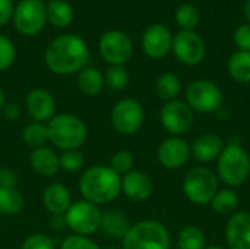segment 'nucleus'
<instances>
[{
    "mask_svg": "<svg viewBox=\"0 0 250 249\" xmlns=\"http://www.w3.org/2000/svg\"><path fill=\"white\" fill-rule=\"evenodd\" d=\"M89 60L86 43L78 35H60L45 50V65L57 75H70L85 68Z\"/></svg>",
    "mask_w": 250,
    "mask_h": 249,
    "instance_id": "f257e3e1",
    "label": "nucleus"
},
{
    "mask_svg": "<svg viewBox=\"0 0 250 249\" xmlns=\"http://www.w3.org/2000/svg\"><path fill=\"white\" fill-rule=\"evenodd\" d=\"M79 191L85 201L95 205L114 201L122 192V178L108 166H92L79 179Z\"/></svg>",
    "mask_w": 250,
    "mask_h": 249,
    "instance_id": "f03ea898",
    "label": "nucleus"
},
{
    "mask_svg": "<svg viewBox=\"0 0 250 249\" xmlns=\"http://www.w3.org/2000/svg\"><path fill=\"white\" fill-rule=\"evenodd\" d=\"M48 141L63 151L79 150L88 136V128L85 122L70 113L56 114L48 123Z\"/></svg>",
    "mask_w": 250,
    "mask_h": 249,
    "instance_id": "7ed1b4c3",
    "label": "nucleus"
},
{
    "mask_svg": "<svg viewBox=\"0 0 250 249\" xmlns=\"http://www.w3.org/2000/svg\"><path fill=\"white\" fill-rule=\"evenodd\" d=\"M167 227L157 220H142L132 225L123 238V249H170Z\"/></svg>",
    "mask_w": 250,
    "mask_h": 249,
    "instance_id": "20e7f679",
    "label": "nucleus"
},
{
    "mask_svg": "<svg viewBox=\"0 0 250 249\" xmlns=\"http://www.w3.org/2000/svg\"><path fill=\"white\" fill-rule=\"evenodd\" d=\"M218 178L231 186L243 185L250 176L249 153L239 144H229L218 157Z\"/></svg>",
    "mask_w": 250,
    "mask_h": 249,
    "instance_id": "39448f33",
    "label": "nucleus"
},
{
    "mask_svg": "<svg viewBox=\"0 0 250 249\" xmlns=\"http://www.w3.org/2000/svg\"><path fill=\"white\" fill-rule=\"evenodd\" d=\"M218 191V178L208 167H193L183 179V192L196 205L211 204Z\"/></svg>",
    "mask_w": 250,
    "mask_h": 249,
    "instance_id": "423d86ee",
    "label": "nucleus"
},
{
    "mask_svg": "<svg viewBox=\"0 0 250 249\" xmlns=\"http://www.w3.org/2000/svg\"><path fill=\"white\" fill-rule=\"evenodd\" d=\"M101 216L98 205L81 200L70 204L69 210L64 213V225L79 236H89L100 230L101 226Z\"/></svg>",
    "mask_w": 250,
    "mask_h": 249,
    "instance_id": "0eeeda50",
    "label": "nucleus"
},
{
    "mask_svg": "<svg viewBox=\"0 0 250 249\" xmlns=\"http://www.w3.org/2000/svg\"><path fill=\"white\" fill-rule=\"evenodd\" d=\"M188 106L198 113H214L223 104V92L217 84L207 79L192 82L186 90Z\"/></svg>",
    "mask_w": 250,
    "mask_h": 249,
    "instance_id": "6e6552de",
    "label": "nucleus"
},
{
    "mask_svg": "<svg viewBox=\"0 0 250 249\" xmlns=\"http://www.w3.org/2000/svg\"><path fill=\"white\" fill-rule=\"evenodd\" d=\"M111 125L122 135H133L144 125V107L135 98H123L113 106Z\"/></svg>",
    "mask_w": 250,
    "mask_h": 249,
    "instance_id": "1a4fd4ad",
    "label": "nucleus"
},
{
    "mask_svg": "<svg viewBox=\"0 0 250 249\" xmlns=\"http://www.w3.org/2000/svg\"><path fill=\"white\" fill-rule=\"evenodd\" d=\"M160 120L163 128L168 134L174 136H180L192 129L195 123V116H193V110L188 106L186 101L173 100L161 107Z\"/></svg>",
    "mask_w": 250,
    "mask_h": 249,
    "instance_id": "9d476101",
    "label": "nucleus"
},
{
    "mask_svg": "<svg viewBox=\"0 0 250 249\" xmlns=\"http://www.w3.org/2000/svg\"><path fill=\"white\" fill-rule=\"evenodd\" d=\"M47 19V9L41 0H22L15 7L13 21L19 32L25 35L38 34Z\"/></svg>",
    "mask_w": 250,
    "mask_h": 249,
    "instance_id": "9b49d317",
    "label": "nucleus"
},
{
    "mask_svg": "<svg viewBox=\"0 0 250 249\" xmlns=\"http://www.w3.org/2000/svg\"><path fill=\"white\" fill-rule=\"evenodd\" d=\"M173 51L179 62L195 66L199 65L207 54V47L204 40L193 31H180L173 38Z\"/></svg>",
    "mask_w": 250,
    "mask_h": 249,
    "instance_id": "f8f14e48",
    "label": "nucleus"
},
{
    "mask_svg": "<svg viewBox=\"0 0 250 249\" xmlns=\"http://www.w3.org/2000/svg\"><path fill=\"white\" fill-rule=\"evenodd\" d=\"M133 51L132 40L122 31L113 29L105 32L100 40V53L103 59L113 66H122L126 63Z\"/></svg>",
    "mask_w": 250,
    "mask_h": 249,
    "instance_id": "ddd939ff",
    "label": "nucleus"
},
{
    "mask_svg": "<svg viewBox=\"0 0 250 249\" xmlns=\"http://www.w3.org/2000/svg\"><path fill=\"white\" fill-rule=\"evenodd\" d=\"M157 158L163 167L177 170L189 161L190 145L180 136H170L158 147Z\"/></svg>",
    "mask_w": 250,
    "mask_h": 249,
    "instance_id": "4468645a",
    "label": "nucleus"
},
{
    "mask_svg": "<svg viewBox=\"0 0 250 249\" xmlns=\"http://www.w3.org/2000/svg\"><path fill=\"white\" fill-rule=\"evenodd\" d=\"M173 47V37L166 25L155 23L145 29L142 35V48L151 59L166 57Z\"/></svg>",
    "mask_w": 250,
    "mask_h": 249,
    "instance_id": "2eb2a0df",
    "label": "nucleus"
},
{
    "mask_svg": "<svg viewBox=\"0 0 250 249\" xmlns=\"http://www.w3.org/2000/svg\"><path fill=\"white\" fill-rule=\"evenodd\" d=\"M26 110L34 122L48 123L56 114V101L50 91L35 88L26 95Z\"/></svg>",
    "mask_w": 250,
    "mask_h": 249,
    "instance_id": "dca6fc26",
    "label": "nucleus"
},
{
    "mask_svg": "<svg viewBox=\"0 0 250 249\" xmlns=\"http://www.w3.org/2000/svg\"><path fill=\"white\" fill-rule=\"evenodd\" d=\"M229 249H250V214L240 211L231 214L226 226Z\"/></svg>",
    "mask_w": 250,
    "mask_h": 249,
    "instance_id": "f3484780",
    "label": "nucleus"
},
{
    "mask_svg": "<svg viewBox=\"0 0 250 249\" xmlns=\"http://www.w3.org/2000/svg\"><path fill=\"white\" fill-rule=\"evenodd\" d=\"M122 192L133 203H144L152 195L154 185L148 175L132 170L122 178Z\"/></svg>",
    "mask_w": 250,
    "mask_h": 249,
    "instance_id": "a211bd4d",
    "label": "nucleus"
},
{
    "mask_svg": "<svg viewBox=\"0 0 250 249\" xmlns=\"http://www.w3.org/2000/svg\"><path fill=\"white\" fill-rule=\"evenodd\" d=\"M223 150L224 141L221 136L215 134H202L193 141L190 147V156L199 163H211L218 160Z\"/></svg>",
    "mask_w": 250,
    "mask_h": 249,
    "instance_id": "6ab92c4d",
    "label": "nucleus"
},
{
    "mask_svg": "<svg viewBox=\"0 0 250 249\" xmlns=\"http://www.w3.org/2000/svg\"><path fill=\"white\" fill-rule=\"evenodd\" d=\"M72 204V195L69 189L62 183H51L42 192L44 208L54 216H64Z\"/></svg>",
    "mask_w": 250,
    "mask_h": 249,
    "instance_id": "aec40b11",
    "label": "nucleus"
},
{
    "mask_svg": "<svg viewBox=\"0 0 250 249\" xmlns=\"http://www.w3.org/2000/svg\"><path fill=\"white\" fill-rule=\"evenodd\" d=\"M29 164L32 170L41 176H54L60 170L59 156L48 147L32 150L29 156Z\"/></svg>",
    "mask_w": 250,
    "mask_h": 249,
    "instance_id": "412c9836",
    "label": "nucleus"
},
{
    "mask_svg": "<svg viewBox=\"0 0 250 249\" xmlns=\"http://www.w3.org/2000/svg\"><path fill=\"white\" fill-rule=\"evenodd\" d=\"M127 216L120 210H108L101 216L100 230L111 239H123L130 229Z\"/></svg>",
    "mask_w": 250,
    "mask_h": 249,
    "instance_id": "4be33fe9",
    "label": "nucleus"
},
{
    "mask_svg": "<svg viewBox=\"0 0 250 249\" xmlns=\"http://www.w3.org/2000/svg\"><path fill=\"white\" fill-rule=\"evenodd\" d=\"M104 75L97 68H83L78 73V88L88 97H95L104 90Z\"/></svg>",
    "mask_w": 250,
    "mask_h": 249,
    "instance_id": "5701e85b",
    "label": "nucleus"
},
{
    "mask_svg": "<svg viewBox=\"0 0 250 249\" xmlns=\"http://www.w3.org/2000/svg\"><path fill=\"white\" fill-rule=\"evenodd\" d=\"M227 69L234 81L243 84L250 82V51L239 50L233 53L229 59Z\"/></svg>",
    "mask_w": 250,
    "mask_h": 249,
    "instance_id": "b1692460",
    "label": "nucleus"
},
{
    "mask_svg": "<svg viewBox=\"0 0 250 249\" xmlns=\"http://www.w3.org/2000/svg\"><path fill=\"white\" fill-rule=\"evenodd\" d=\"M180 91H182V82H180V78L176 73L167 72V73H163L157 79L155 92L161 100H164L167 103L173 101V100L177 98Z\"/></svg>",
    "mask_w": 250,
    "mask_h": 249,
    "instance_id": "393cba45",
    "label": "nucleus"
},
{
    "mask_svg": "<svg viewBox=\"0 0 250 249\" xmlns=\"http://www.w3.org/2000/svg\"><path fill=\"white\" fill-rule=\"evenodd\" d=\"M45 9L48 21L56 26H66L73 19L72 6L64 0H50Z\"/></svg>",
    "mask_w": 250,
    "mask_h": 249,
    "instance_id": "a878e982",
    "label": "nucleus"
},
{
    "mask_svg": "<svg viewBox=\"0 0 250 249\" xmlns=\"http://www.w3.org/2000/svg\"><path fill=\"white\" fill-rule=\"evenodd\" d=\"M179 249H204L207 247V235L198 226H186L177 238Z\"/></svg>",
    "mask_w": 250,
    "mask_h": 249,
    "instance_id": "bb28decb",
    "label": "nucleus"
},
{
    "mask_svg": "<svg viewBox=\"0 0 250 249\" xmlns=\"http://www.w3.org/2000/svg\"><path fill=\"white\" fill-rule=\"evenodd\" d=\"M23 195L16 188H0V213L15 216L23 208Z\"/></svg>",
    "mask_w": 250,
    "mask_h": 249,
    "instance_id": "cd10ccee",
    "label": "nucleus"
},
{
    "mask_svg": "<svg viewBox=\"0 0 250 249\" xmlns=\"http://www.w3.org/2000/svg\"><path fill=\"white\" fill-rule=\"evenodd\" d=\"M211 208L217 214H231L239 207V195L233 189H220L211 201Z\"/></svg>",
    "mask_w": 250,
    "mask_h": 249,
    "instance_id": "c85d7f7f",
    "label": "nucleus"
},
{
    "mask_svg": "<svg viewBox=\"0 0 250 249\" xmlns=\"http://www.w3.org/2000/svg\"><path fill=\"white\" fill-rule=\"evenodd\" d=\"M23 142L31 148H41L45 147V142L48 141V129L45 123L41 122H32L29 123L23 132H22Z\"/></svg>",
    "mask_w": 250,
    "mask_h": 249,
    "instance_id": "c756f323",
    "label": "nucleus"
},
{
    "mask_svg": "<svg viewBox=\"0 0 250 249\" xmlns=\"http://www.w3.org/2000/svg\"><path fill=\"white\" fill-rule=\"evenodd\" d=\"M199 10L189 3L182 4L176 12V22L183 31H193V28H196V25L199 23Z\"/></svg>",
    "mask_w": 250,
    "mask_h": 249,
    "instance_id": "7c9ffc66",
    "label": "nucleus"
},
{
    "mask_svg": "<svg viewBox=\"0 0 250 249\" xmlns=\"http://www.w3.org/2000/svg\"><path fill=\"white\" fill-rule=\"evenodd\" d=\"M105 85L113 91H122L129 82V73L123 66H110L104 76Z\"/></svg>",
    "mask_w": 250,
    "mask_h": 249,
    "instance_id": "2f4dec72",
    "label": "nucleus"
},
{
    "mask_svg": "<svg viewBox=\"0 0 250 249\" xmlns=\"http://www.w3.org/2000/svg\"><path fill=\"white\" fill-rule=\"evenodd\" d=\"M133 163H135V158H133V154L127 150H122V151H117L113 154L111 160H110V169L114 170L119 176L120 175H126L129 172H132V167H133Z\"/></svg>",
    "mask_w": 250,
    "mask_h": 249,
    "instance_id": "473e14b6",
    "label": "nucleus"
},
{
    "mask_svg": "<svg viewBox=\"0 0 250 249\" xmlns=\"http://www.w3.org/2000/svg\"><path fill=\"white\" fill-rule=\"evenodd\" d=\"M59 160H60V169H63L64 172H78L82 169L85 161L83 154L79 150L63 151Z\"/></svg>",
    "mask_w": 250,
    "mask_h": 249,
    "instance_id": "72a5a7b5",
    "label": "nucleus"
},
{
    "mask_svg": "<svg viewBox=\"0 0 250 249\" xmlns=\"http://www.w3.org/2000/svg\"><path fill=\"white\" fill-rule=\"evenodd\" d=\"M15 57H16L15 45L9 38L0 35V70H6L7 68H10L15 62Z\"/></svg>",
    "mask_w": 250,
    "mask_h": 249,
    "instance_id": "f704fd0d",
    "label": "nucleus"
},
{
    "mask_svg": "<svg viewBox=\"0 0 250 249\" xmlns=\"http://www.w3.org/2000/svg\"><path fill=\"white\" fill-rule=\"evenodd\" d=\"M21 249H56V247H54L53 239L48 238L47 235L35 233L25 239Z\"/></svg>",
    "mask_w": 250,
    "mask_h": 249,
    "instance_id": "c9c22d12",
    "label": "nucleus"
},
{
    "mask_svg": "<svg viewBox=\"0 0 250 249\" xmlns=\"http://www.w3.org/2000/svg\"><path fill=\"white\" fill-rule=\"evenodd\" d=\"M60 249H101L94 241H91L88 236H79L73 235L63 241Z\"/></svg>",
    "mask_w": 250,
    "mask_h": 249,
    "instance_id": "e433bc0d",
    "label": "nucleus"
},
{
    "mask_svg": "<svg viewBox=\"0 0 250 249\" xmlns=\"http://www.w3.org/2000/svg\"><path fill=\"white\" fill-rule=\"evenodd\" d=\"M234 43L240 50L250 51V23L240 25L234 32Z\"/></svg>",
    "mask_w": 250,
    "mask_h": 249,
    "instance_id": "4c0bfd02",
    "label": "nucleus"
},
{
    "mask_svg": "<svg viewBox=\"0 0 250 249\" xmlns=\"http://www.w3.org/2000/svg\"><path fill=\"white\" fill-rule=\"evenodd\" d=\"M18 176L10 169H0V188H16Z\"/></svg>",
    "mask_w": 250,
    "mask_h": 249,
    "instance_id": "58836bf2",
    "label": "nucleus"
},
{
    "mask_svg": "<svg viewBox=\"0 0 250 249\" xmlns=\"http://www.w3.org/2000/svg\"><path fill=\"white\" fill-rule=\"evenodd\" d=\"M13 12H15V7H13L12 0H0V26L9 22Z\"/></svg>",
    "mask_w": 250,
    "mask_h": 249,
    "instance_id": "ea45409f",
    "label": "nucleus"
},
{
    "mask_svg": "<svg viewBox=\"0 0 250 249\" xmlns=\"http://www.w3.org/2000/svg\"><path fill=\"white\" fill-rule=\"evenodd\" d=\"M21 113H22V110L18 103H7L6 106H3V116L7 120H12V122L18 120Z\"/></svg>",
    "mask_w": 250,
    "mask_h": 249,
    "instance_id": "a19ab883",
    "label": "nucleus"
},
{
    "mask_svg": "<svg viewBox=\"0 0 250 249\" xmlns=\"http://www.w3.org/2000/svg\"><path fill=\"white\" fill-rule=\"evenodd\" d=\"M245 18L249 21L250 23V0H248L246 4H245Z\"/></svg>",
    "mask_w": 250,
    "mask_h": 249,
    "instance_id": "79ce46f5",
    "label": "nucleus"
},
{
    "mask_svg": "<svg viewBox=\"0 0 250 249\" xmlns=\"http://www.w3.org/2000/svg\"><path fill=\"white\" fill-rule=\"evenodd\" d=\"M3 106H4V94H3V90L0 87V110H3Z\"/></svg>",
    "mask_w": 250,
    "mask_h": 249,
    "instance_id": "37998d69",
    "label": "nucleus"
},
{
    "mask_svg": "<svg viewBox=\"0 0 250 249\" xmlns=\"http://www.w3.org/2000/svg\"><path fill=\"white\" fill-rule=\"evenodd\" d=\"M204 249H227V248H224V247H221V245H209V247H205Z\"/></svg>",
    "mask_w": 250,
    "mask_h": 249,
    "instance_id": "c03bdc74",
    "label": "nucleus"
},
{
    "mask_svg": "<svg viewBox=\"0 0 250 249\" xmlns=\"http://www.w3.org/2000/svg\"><path fill=\"white\" fill-rule=\"evenodd\" d=\"M249 156H250V153H249Z\"/></svg>",
    "mask_w": 250,
    "mask_h": 249,
    "instance_id": "a18cd8bd",
    "label": "nucleus"
}]
</instances>
